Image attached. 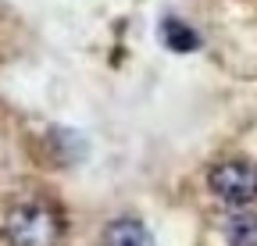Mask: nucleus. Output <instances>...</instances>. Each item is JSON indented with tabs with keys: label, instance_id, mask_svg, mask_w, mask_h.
Here are the masks:
<instances>
[{
	"label": "nucleus",
	"instance_id": "nucleus-1",
	"mask_svg": "<svg viewBox=\"0 0 257 246\" xmlns=\"http://www.w3.org/2000/svg\"><path fill=\"white\" fill-rule=\"evenodd\" d=\"M64 232L61 214L43 200L15 203L4 214V239L8 246H57Z\"/></svg>",
	"mask_w": 257,
	"mask_h": 246
},
{
	"label": "nucleus",
	"instance_id": "nucleus-2",
	"mask_svg": "<svg viewBox=\"0 0 257 246\" xmlns=\"http://www.w3.org/2000/svg\"><path fill=\"white\" fill-rule=\"evenodd\" d=\"M211 193L232 210H246L257 200V168L250 161H221L207 171Z\"/></svg>",
	"mask_w": 257,
	"mask_h": 246
},
{
	"label": "nucleus",
	"instance_id": "nucleus-3",
	"mask_svg": "<svg viewBox=\"0 0 257 246\" xmlns=\"http://www.w3.org/2000/svg\"><path fill=\"white\" fill-rule=\"evenodd\" d=\"M104 246H154V235L140 218H114L104 228Z\"/></svg>",
	"mask_w": 257,
	"mask_h": 246
},
{
	"label": "nucleus",
	"instance_id": "nucleus-4",
	"mask_svg": "<svg viewBox=\"0 0 257 246\" xmlns=\"http://www.w3.org/2000/svg\"><path fill=\"white\" fill-rule=\"evenodd\" d=\"M161 43H165L172 54H193L200 47V33L189 29L186 22H179V18H165L161 22Z\"/></svg>",
	"mask_w": 257,
	"mask_h": 246
},
{
	"label": "nucleus",
	"instance_id": "nucleus-5",
	"mask_svg": "<svg viewBox=\"0 0 257 246\" xmlns=\"http://www.w3.org/2000/svg\"><path fill=\"white\" fill-rule=\"evenodd\" d=\"M229 246H257V214L253 210H232L221 225Z\"/></svg>",
	"mask_w": 257,
	"mask_h": 246
}]
</instances>
